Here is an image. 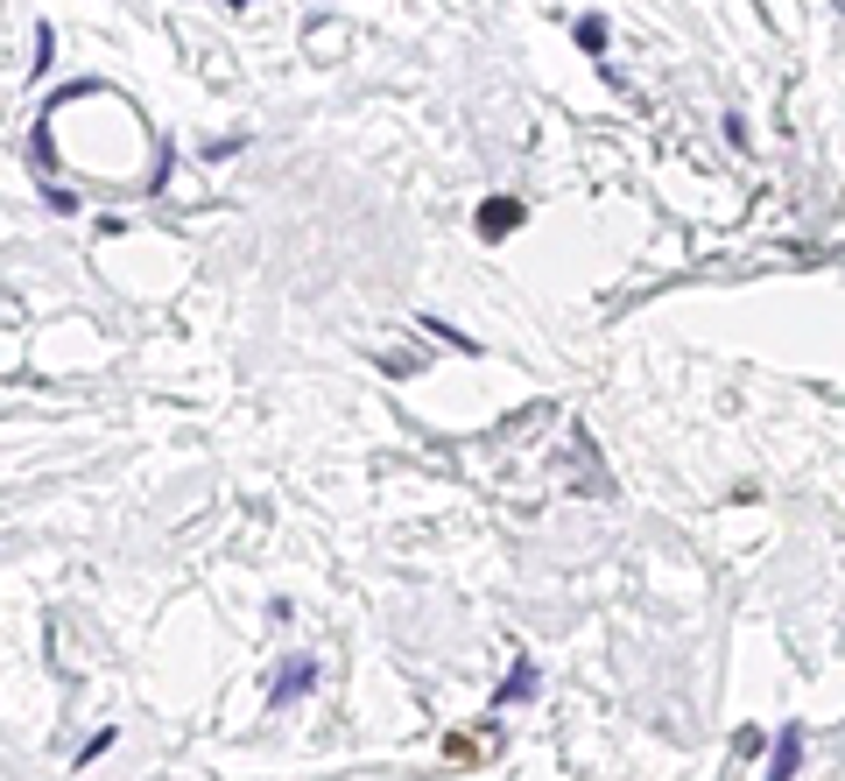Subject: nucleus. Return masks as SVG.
Here are the masks:
<instances>
[{
    "mask_svg": "<svg viewBox=\"0 0 845 781\" xmlns=\"http://www.w3.org/2000/svg\"><path fill=\"white\" fill-rule=\"evenodd\" d=\"M577 42H585V50H606V22H599V14H585V22H577Z\"/></svg>",
    "mask_w": 845,
    "mask_h": 781,
    "instance_id": "nucleus-5",
    "label": "nucleus"
},
{
    "mask_svg": "<svg viewBox=\"0 0 845 781\" xmlns=\"http://www.w3.org/2000/svg\"><path fill=\"white\" fill-rule=\"evenodd\" d=\"M310 683H318V662H310V655H289V662H282V675H275V690H269V711H289V704L303 697Z\"/></svg>",
    "mask_w": 845,
    "mask_h": 781,
    "instance_id": "nucleus-1",
    "label": "nucleus"
},
{
    "mask_svg": "<svg viewBox=\"0 0 845 781\" xmlns=\"http://www.w3.org/2000/svg\"><path fill=\"white\" fill-rule=\"evenodd\" d=\"M796 768H804V726H782V732H775V754H768V774H761V781H796Z\"/></svg>",
    "mask_w": 845,
    "mask_h": 781,
    "instance_id": "nucleus-2",
    "label": "nucleus"
},
{
    "mask_svg": "<svg viewBox=\"0 0 845 781\" xmlns=\"http://www.w3.org/2000/svg\"><path fill=\"white\" fill-rule=\"evenodd\" d=\"M514 225H522V204H514V198H486V204H480V233H486V239L514 233Z\"/></svg>",
    "mask_w": 845,
    "mask_h": 781,
    "instance_id": "nucleus-3",
    "label": "nucleus"
},
{
    "mask_svg": "<svg viewBox=\"0 0 845 781\" xmlns=\"http://www.w3.org/2000/svg\"><path fill=\"white\" fill-rule=\"evenodd\" d=\"M529 690H536V662H514V675L500 683V697H494V704H522Z\"/></svg>",
    "mask_w": 845,
    "mask_h": 781,
    "instance_id": "nucleus-4",
    "label": "nucleus"
}]
</instances>
